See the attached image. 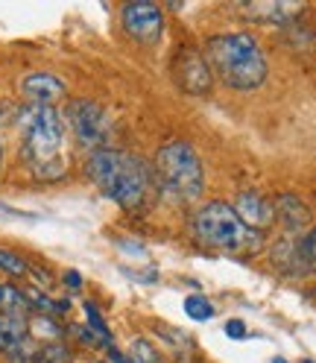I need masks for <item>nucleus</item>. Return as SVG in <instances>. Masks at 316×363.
I'll return each instance as SVG.
<instances>
[{
  "label": "nucleus",
  "mask_w": 316,
  "mask_h": 363,
  "mask_svg": "<svg viewBox=\"0 0 316 363\" xmlns=\"http://www.w3.org/2000/svg\"><path fill=\"white\" fill-rule=\"evenodd\" d=\"M273 264L290 276H310L316 272V225L305 235H284L273 246Z\"/></svg>",
  "instance_id": "7"
},
{
  "label": "nucleus",
  "mask_w": 316,
  "mask_h": 363,
  "mask_svg": "<svg viewBox=\"0 0 316 363\" xmlns=\"http://www.w3.org/2000/svg\"><path fill=\"white\" fill-rule=\"evenodd\" d=\"M120 24L129 38L144 44V48H152V44L162 41L167 21H164V9L158 4H126L120 9Z\"/></svg>",
  "instance_id": "8"
},
{
  "label": "nucleus",
  "mask_w": 316,
  "mask_h": 363,
  "mask_svg": "<svg viewBox=\"0 0 316 363\" xmlns=\"http://www.w3.org/2000/svg\"><path fill=\"white\" fill-rule=\"evenodd\" d=\"M225 334L235 337V340H243L246 337V325L240 320H229V323H225Z\"/></svg>",
  "instance_id": "21"
},
{
  "label": "nucleus",
  "mask_w": 316,
  "mask_h": 363,
  "mask_svg": "<svg viewBox=\"0 0 316 363\" xmlns=\"http://www.w3.org/2000/svg\"><path fill=\"white\" fill-rule=\"evenodd\" d=\"M232 208L258 235H264L266 229H273V223H276V206H273V199H266L261 191H252V188L249 191H240Z\"/></svg>",
  "instance_id": "10"
},
{
  "label": "nucleus",
  "mask_w": 316,
  "mask_h": 363,
  "mask_svg": "<svg viewBox=\"0 0 316 363\" xmlns=\"http://www.w3.org/2000/svg\"><path fill=\"white\" fill-rule=\"evenodd\" d=\"M27 296L15 284H0V313H27Z\"/></svg>",
  "instance_id": "14"
},
{
  "label": "nucleus",
  "mask_w": 316,
  "mask_h": 363,
  "mask_svg": "<svg viewBox=\"0 0 316 363\" xmlns=\"http://www.w3.org/2000/svg\"><path fill=\"white\" fill-rule=\"evenodd\" d=\"M188 232L199 246L229 255H252L264 243V235L252 232L222 199L202 202L188 220Z\"/></svg>",
  "instance_id": "4"
},
{
  "label": "nucleus",
  "mask_w": 316,
  "mask_h": 363,
  "mask_svg": "<svg viewBox=\"0 0 316 363\" xmlns=\"http://www.w3.org/2000/svg\"><path fill=\"white\" fill-rule=\"evenodd\" d=\"M132 360H135V363H162V354L155 352V346L149 343V340L138 337V340L132 343Z\"/></svg>",
  "instance_id": "20"
},
{
  "label": "nucleus",
  "mask_w": 316,
  "mask_h": 363,
  "mask_svg": "<svg viewBox=\"0 0 316 363\" xmlns=\"http://www.w3.org/2000/svg\"><path fill=\"white\" fill-rule=\"evenodd\" d=\"M173 79L185 94L202 97L211 91V67L196 48L185 44V48H179V53L173 56Z\"/></svg>",
  "instance_id": "9"
},
{
  "label": "nucleus",
  "mask_w": 316,
  "mask_h": 363,
  "mask_svg": "<svg viewBox=\"0 0 316 363\" xmlns=\"http://www.w3.org/2000/svg\"><path fill=\"white\" fill-rule=\"evenodd\" d=\"M21 94L27 97L30 106H53L67 94V85L50 71H33L21 79Z\"/></svg>",
  "instance_id": "11"
},
{
  "label": "nucleus",
  "mask_w": 316,
  "mask_h": 363,
  "mask_svg": "<svg viewBox=\"0 0 316 363\" xmlns=\"http://www.w3.org/2000/svg\"><path fill=\"white\" fill-rule=\"evenodd\" d=\"M35 363H71V352H67V346L59 343V340H50L47 346H41Z\"/></svg>",
  "instance_id": "18"
},
{
  "label": "nucleus",
  "mask_w": 316,
  "mask_h": 363,
  "mask_svg": "<svg viewBox=\"0 0 316 363\" xmlns=\"http://www.w3.org/2000/svg\"><path fill=\"white\" fill-rule=\"evenodd\" d=\"M273 206H276V220L284 225L287 235H299L310 225V208L296 194H278Z\"/></svg>",
  "instance_id": "12"
},
{
  "label": "nucleus",
  "mask_w": 316,
  "mask_h": 363,
  "mask_svg": "<svg viewBox=\"0 0 316 363\" xmlns=\"http://www.w3.org/2000/svg\"><path fill=\"white\" fill-rule=\"evenodd\" d=\"M0 167H4V141H0Z\"/></svg>",
  "instance_id": "23"
},
{
  "label": "nucleus",
  "mask_w": 316,
  "mask_h": 363,
  "mask_svg": "<svg viewBox=\"0 0 316 363\" xmlns=\"http://www.w3.org/2000/svg\"><path fill=\"white\" fill-rule=\"evenodd\" d=\"M85 170L91 182L100 188L103 196L118 202L126 211H138L149 199V191L155 188L152 167L141 155L126 152V150H97L88 155Z\"/></svg>",
  "instance_id": "2"
},
{
  "label": "nucleus",
  "mask_w": 316,
  "mask_h": 363,
  "mask_svg": "<svg viewBox=\"0 0 316 363\" xmlns=\"http://www.w3.org/2000/svg\"><path fill=\"white\" fill-rule=\"evenodd\" d=\"M0 269L9 272V276H27V272H30V264L21 258V255L9 252V249H0Z\"/></svg>",
  "instance_id": "19"
},
{
  "label": "nucleus",
  "mask_w": 316,
  "mask_h": 363,
  "mask_svg": "<svg viewBox=\"0 0 316 363\" xmlns=\"http://www.w3.org/2000/svg\"><path fill=\"white\" fill-rule=\"evenodd\" d=\"M302 363H313V360H302Z\"/></svg>",
  "instance_id": "24"
},
{
  "label": "nucleus",
  "mask_w": 316,
  "mask_h": 363,
  "mask_svg": "<svg viewBox=\"0 0 316 363\" xmlns=\"http://www.w3.org/2000/svg\"><path fill=\"white\" fill-rule=\"evenodd\" d=\"M85 320H88V331H91V334L100 340V346L111 349V331H108V323L103 320V313L97 311L94 302H85Z\"/></svg>",
  "instance_id": "15"
},
{
  "label": "nucleus",
  "mask_w": 316,
  "mask_h": 363,
  "mask_svg": "<svg viewBox=\"0 0 316 363\" xmlns=\"http://www.w3.org/2000/svg\"><path fill=\"white\" fill-rule=\"evenodd\" d=\"M38 352H41V346L27 334L24 340H21V343H15V346L6 352V357H9V363H35V360H38Z\"/></svg>",
  "instance_id": "16"
},
{
  "label": "nucleus",
  "mask_w": 316,
  "mask_h": 363,
  "mask_svg": "<svg viewBox=\"0 0 316 363\" xmlns=\"http://www.w3.org/2000/svg\"><path fill=\"white\" fill-rule=\"evenodd\" d=\"M205 62L211 67V74H217L222 85H229L235 91L261 88L269 71L258 38L249 33L211 35L205 44Z\"/></svg>",
  "instance_id": "3"
},
{
  "label": "nucleus",
  "mask_w": 316,
  "mask_h": 363,
  "mask_svg": "<svg viewBox=\"0 0 316 363\" xmlns=\"http://www.w3.org/2000/svg\"><path fill=\"white\" fill-rule=\"evenodd\" d=\"M64 284L71 287V290H79L82 287V276H79V272H74V269H67L64 272Z\"/></svg>",
  "instance_id": "22"
},
{
  "label": "nucleus",
  "mask_w": 316,
  "mask_h": 363,
  "mask_svg": "<svg viewBox=\"0 0 316 363\" xmlns=\"http://www.w3.org/2000/svg\"><path fill=\"white\" fill-rule=\"evenodd\" d=\"M18 129H21V158L27 170L38 182H59L67 173L64 155V118L56 106H24L18 108Z\"/></svg>",
  "instance_id": "1"
},
{
  "label": "nucleus",
  "mask_w": 316,
  "mask_h": 363,
  "mask_svg": "<svg viewBox=\"0 0 316 363\" xmlns=\"http://www.w3.org/2000/svg\"><path fill=\"white\" fill-rule=\"evenodd\" d=\"M64 121H67V126H71L79 147L91 150V152L106 150L108 135H111V121H108L106 108L100 103L88 100V97H77V100L67 103Z\"/></svg>",
  "instance_id": "6"
},
{
  "label": "nucleus",
  "mask_w": 316,
  "mask_h": 363,
  "mask_svg": "<svg viewBox=\"0 0 316 363\" xmlns=\"http://www.w3.org/2000/svg\"><path fill=\"white\" fill-rule=\"evenodd\" d=\"M185 313L191 316V320H196V323H208L214 316V305L202 296V293H196V296L185 299Z\"/></svg>",
  "instance_id": "17"
},
{
  "label": "nucleus",
  "mask_w": 316,
  "mask_h": 363,
  "mask_svg": "<svg viewBox=\"0 0 316 363\" xmlns=\"http://www.w3.org/2000/svg\"><path fill=\"white\" fill-rule=\"evenodd\" d=\"M152 179L158 191L173 202H196L205 191V167L188 141H167L152 158Z\"/></svg>",
  "instance_id": "5"
},
{
  "label": "nucleus",
  "mask_w": 316,
  "mask_h": 363,
  "mask_svg": "<svg viewBox=\"0 0 316 363\" xmlns=\"http://www.w3.org/2000/svg\"><path fill=\"white\" fill-rule=\"evenodd\" d=\"M243 12L249 18H255L258 24H290V18L299 15L302 6H293V4H252Z\"/></svg>",
  "instance_id": "13"
}]
</instances>
